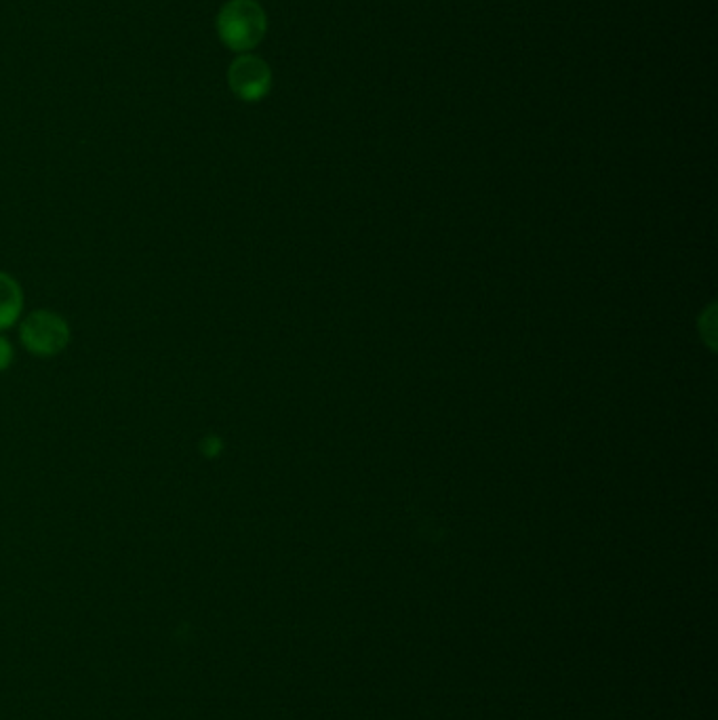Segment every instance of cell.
Returning <instances> with one entry per match:
<instances>
[{
	"mask_svg": "<svg viewBox=\"0 0 718 720\" xmlns=\"http://www.w3.org/2000/svg\"><path fill=\"white\" fill-rule=\"evenodd\" d=\"M220 30L230 47L244 51L261 40L266 32V15L253 0H234L224 8Z\"/></svg>",
	"mask_w": 718,
	"mask_h": 720,
	"instance_id": "cell-1",
	"label": "cell"
},
{
	"mask_svg": "<svg viewBox=\"0 0 718 720\" xmlns=\"http://www.w3.org/2000/svg\"><path fill=\"white\" fill-rule=\"evenodd\" d=\"M70 337L68 324L53 312H36L23 320L21 341L38 356H53L66 348Z\"/></svg>",
	"mask_w": 718,
	"mask_h": 720,
	"instance_id": "cell-2",
	"label": "cell"
},
{
	"mask_svg": "<svg viewBox=\"0 0 718 720\" xmlns=\"http://www.w3.org/2000/svg\"><path fill=\"white\" fill-rule=\"evenodd\" d=\"M232 86L242 99H259L270 88V70L257 57H242L232 68Z\"/></svg>",
	"mask_w": 718,
	"mask_h": 720,
	"instance_id": "cell-3",
	"label": "cell"
},
{
	"mask_svg": "<svg viewBox=\"0 0 718 720\" xmlns=\"http://www.w3.org/2000/svg\"><path fill=\"white\" fill-rule=\"evenodd\" d=\"M21 310V291L17 282L0 272V328L13 324Z\"/></svg>",
	"mask_w": 718,
	"mask_h": 720,
	"instance_id": "cell-4",
	"label": "cell"
},
{
	"mask_svg": "<svg viewBox=\"0 0 718 720\" xmlns=\"http://www.w3.org/2000/svg\"><path fill=\"white\" fill-rule=\"evenodd\" d=\"M11 356H13L11 345H8L4 339H0V369H4V367L11 362Z\"/></svg>",
	"mask_w": 718,
	"mask_h": 720,
	"instance_id": "cell-5",
	"label": "cell"
},
{
	"mask_svg": "<svg viewBox=\"0 0 718 720\" xmlns=\"http://www.w3.org/2000/svg\"><path fill=\"white\" fill-rule=\"evenodd\" d=\"M203 445H205L203 451H205L207 455H215V453L220 451V440H215V438H207Z\"/></svg>",
	"mask_w": 718,
	"mask_h": 720,
	"instance_id": "cell-6",
	"label": "cell"
}]
</instances>
